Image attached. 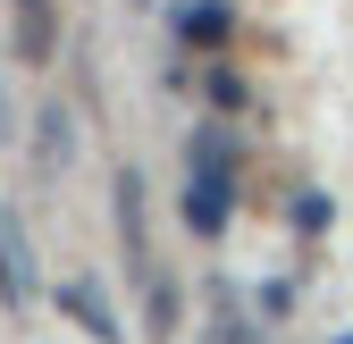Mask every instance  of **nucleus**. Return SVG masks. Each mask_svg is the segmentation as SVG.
<instances>
[{"mask_svg":"<svg viewBox=\"0 0 353 344\" xmlns=\"http://www.w3.org/2000/svg\"><path fill=\"white\" fill-rule=\"evenodd\" d=\"M0 294H9V311H26L34 294H42V269H34V244H26V227L0 210Z\"/></svg>","mask_w":353,"mask_h":344,"instance_id":"obj_1","label":"nucleus"},{"mask_svg":"<svg viewBox=\"0 0 353 344\" xmlns=\"http://www.w3.org/2000/svg\"><path fill=\"white\" fill-rule=\"evenodd\" d=\"M68 160H76V109H68V101H42V126H34V168H51V177H59Z\"/></svg>","mask_w":353,"mask_h":344,"instance_id":"obj_2","label":"nucleus"},{"mask_svg":"<svg viewBox=\"0 0 353 344\" xmlns=\"http://www.w3.org/2000/svg\"><path fill=\"white\" fill-rule=\"evenodd\" d=\"M59 311H68V319H76L84 336H93V344H118V336H126V327H118V311L101 303V286H84V277H76V286L59 294Z\"/></svg>","mask_w":353,"mask_h":344,"instance_id":"obj_3","label":"nucleus"},{"mask_svg":"<svg viewBox=\"0 0 353 344\" xmlns=\"http://www.w3.org/2000/svg\"><path fill=\"white\" fill-rule=\"evenodd\" d=\"M118 235H126V269L152 277V252H143V185H135V168H118Z\"/></svg>","mask_w":353,"mask_h":344,"instance_id":"obj_4","label":"nucleus"},{"mask_svg":"<svg viewBox=\"0 0 353 344\" xmlns=\"http://www.w3.org/2000/svg\"><path fill=\"white\" fill-rule=\"evenodd\" d=\"M59 51V9H51V0H17V59H51Z\"/></svg>","mask_w":353,"mask_h":344,"instance_id":"obj_5","label":"nucleus"},{"mask_svg":"<svg viewBox=\"0 0 353 344\" xmlns=\"http://www.w3.org/2000/svg\"><path fill=\"white\" fill-rule=\"evenodd\" d=\"M228 25H236V9H228V0H185V9H176V34H185L194 51L228 42Z\"/></svg>","mask_w":353,"mask_h":344,"instance_id":"obj_6","label":"nucleus"},{"mask_svg":"<svg viewBox=\"0 0 353 344\" xmlns=\"http://www.w3.org/2000/svg\"><path fill=\"white\" fill-rule=\"evenodd\" d=\"M185 227H194V235H219V227H228V193H219L210 177L185 185Z\"/></svg>","mask_w":353,"mask_h":344,"instance_id":"obj_7","label":"nucleus"},{"mask_svg":"<svg viewBox=\"0 0 353 344\" xmlns=\"http://www.w3.org/2000/svg\"><path fill=\"white\" fill-rule=\"evenodd\" d=\"M210 336H219V344H261V336L236 319V303H210Z\"/></svg>","mask_w":353,"mask_h":344,"instance_id":"obj_8","label":"nucleus"},{"mask_svg":"<svg viewBox=\"0 0 353 344\" xmlns=\"http://www.w3.org/2000/svg\"><path fill=\"white\" fill-rule=\"evenodd\" d=\"M9 135H17V118H9V93H0V143H9Z\"/></svg>","mask_w":353,"mask_h":344,"instance_id":"obj_9","label":"nucleus"}]
</instances>
